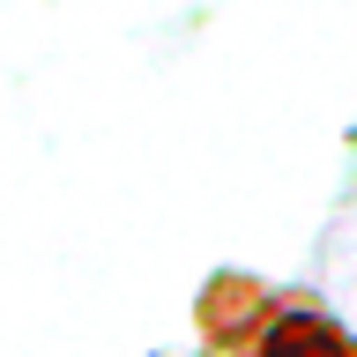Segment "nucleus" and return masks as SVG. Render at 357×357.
<instances>
[{
  "instance_id": "nucleus-1",
  "label": "nucleus",
  "mask_w": 357,
  "mask_h": 357,
  "mask_svg": "<svg viewBox=\"0 0 357 357\" xmlns=\"http://www.w3.org/2000/svg\"><path fill=\"white\" fill-rule=\"evenodd\" d=\"M253 357H357V342L342 328H335L328 312H283V320H275V328L261 335V350Z\"/></svg>"
}]
</instances>
